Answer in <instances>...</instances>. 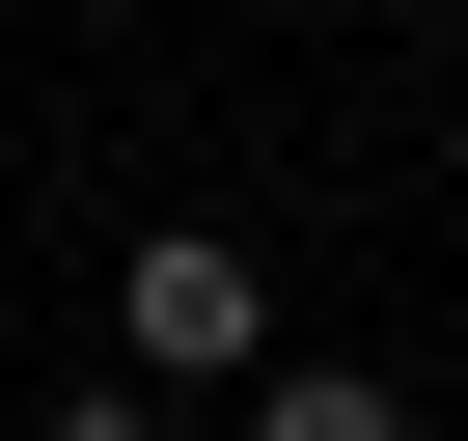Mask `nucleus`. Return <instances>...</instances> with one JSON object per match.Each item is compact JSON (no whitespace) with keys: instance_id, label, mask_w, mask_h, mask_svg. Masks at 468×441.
Returning a JSON list of instances; mask_svg holds the SVG:
<instances>
[{"instance_id":"obj_1","label":"nucleus","mask_w":468,"mask_h":441,"mask_svg":"<svg viewBox=\"0 0 468 441\" xmlns=\"http://www.w3.org/2000/svg\"><path fill=\"white\" fill-rule=\"evenodd\" d=\"M249 359H276V276L220 220H138L111 249V386H249Z\"/></svg>"},{"instance_id":"obj_2","label":"nucleus","mask_w":468,"mask_h":441,"mask_svg":"<svg viewBox=\"0 0 468 441\" xmlns=\"http://www.w3.org/2000/svg\"><path fill=\"white\" fill-rule=\"evenodd\" d=\"M249 441H413V414H386L358 359H276V386H249Z\"/></svg>"},{"instance_id":"obj_3","label":"nucleus","mask_w":468,"mask_h":441,"mask_svg":"<svg viewBox=\"0 0 468 441\" xmlns=\"http://www.w3.org/2000/svg\"><path fill=\"white\" fill-rule=\"evenodd\" d=\"M28 441H165V386H56V414H28Z\"/></svg>"}]
</instances>
